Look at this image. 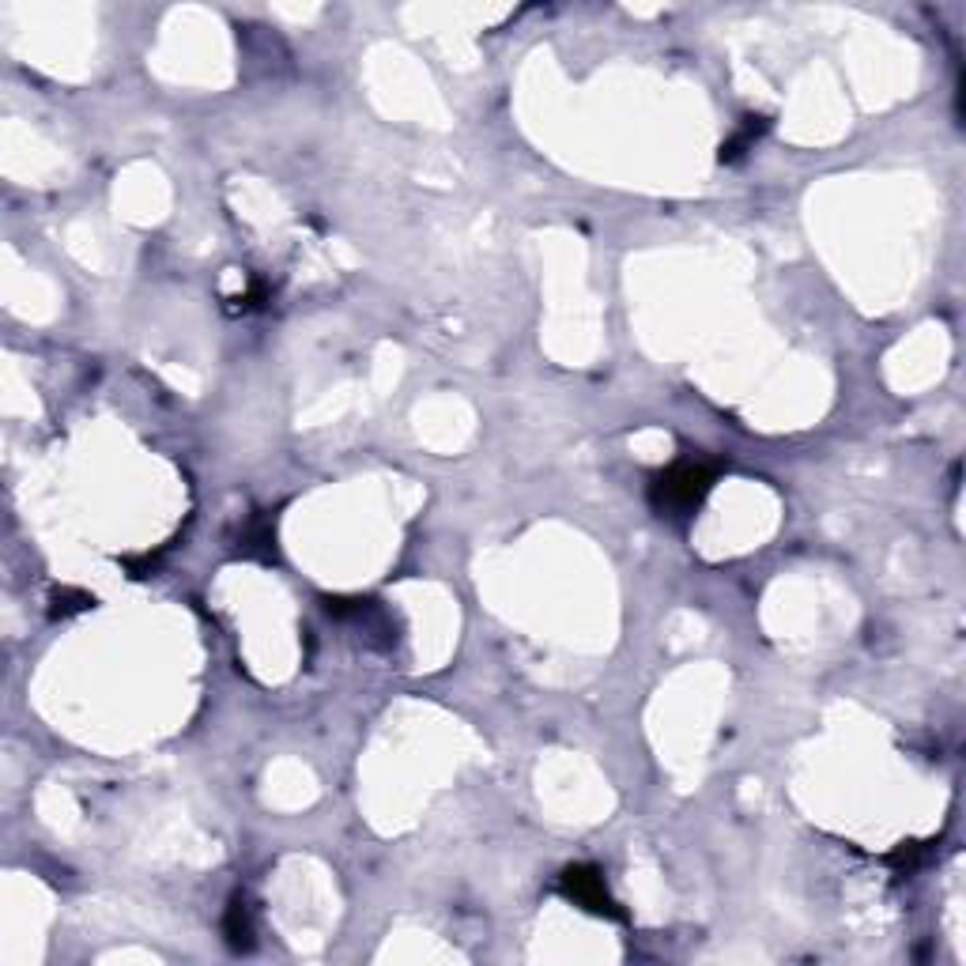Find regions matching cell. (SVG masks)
<instances>
[{"mask_svg": "<svg viewBox=\"0 0 966 966\" xmlns=\"http://www.w3.org/2000/svg\"><path fill=\"white\" fill-rule=\"evenodd\" d=\"M925 853H929V846H921V842H902L899 850L891 853L887 861H891L895 868H902V872H914V868L925 861Z\"/></svg>", "mask_w": 966, "mask_h": 966, "instance_id": "5b68a950", "label": "cell"}, {"mask_svg": "<svg viewBox=\"0 0 966 966\" xmlns=\"http://www.w3.org/2000/svg\"><path fill=\"white\" fill-rule=\"evenodd\" d=\"M91 604H95V597L76 593V589H65V593L53 597V616H72V612H84V608H91Z\"/></svg>", "mask_w": 966, "mask_h": 966, "instance_id": "8992f818", "label": "cell"}, {"mask_svg": "<svg viewBox=\"0 0 966 966\" xmlns=\"http://www.w3.org/2000/svg\"><path fill=\"white\" fill-rule=\"evenodd\" d=\"M559 895H563L567 902H574V906L589 910V914H597V917H612V921L623 917L616 899L608 895L604 876H600L597 865H570L567 872L559 876Z\"/></svg>", "mask_w": 966, "mask_h": 966, "instance_id": "7a4b0ae2", "label": "cell"}, {"mask_svg": "<svg viewBox=\"0 0 966 966\" xmlns=\"http://www.w3.org/2000/svg\"><path fill=\"white\" fill-rule=\"evenodd\" d=\"M253 906L242 895H234L231 906H227V914H223V936H227V944H231L234 951H250L253 948Z\"/></svg>", "mask_w": 966, "mask_h": 966, "instance_id": "3957f363", "label": "cell"}, {"mask_svg": "<svg viewBox=\"0 0 966 966\" xmlns=\"http://www.w3.org/2000/svg\"><path fill=\"white\" fill-rule=\"evenodd\" d=\"M763 129H767V117H744V125L736 129L725 144H721V163H733V159H740L744 151L763 136Z\"/></svg>", "mask_w": 966, "mask_h": 966, "instance_id": "277c9868", "label": "cell"}, {"mask_svg": "<svg viewBox=\"0 0 966 966\" xmlns=\"http://www.w3.org/2000/svg\"><path fill=\"white\" fill-rule=\"evenodd\" d=\"M717 480V465L706 461H676L665 472H657L650 483V502L661 517H687L702 506V499L710 495V487Z\"/></svg>", "mask_w": 966, "mask_h": 966, "instance_id": "6da1fadb", "label": "cell"}]
</instances>
